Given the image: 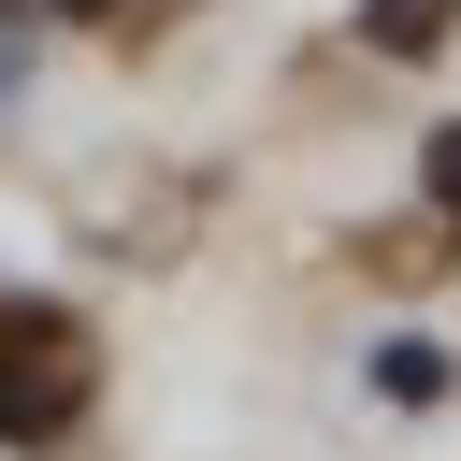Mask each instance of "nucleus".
I'll use <instances>...</instances> for the list:
<instances>
[{
  "label": "nucleus",
  "instance_id": "nucleus-1",
  "mask_svg": "<svg viewBox=\"0 0 461 461\" xmlns=\"http://www.w3.org/2000/svg\"><path fill=\"white\" fill-rule=\"evenodd\" d=\"M86 389H101L86 317H58V303H0V447H58V432L86 418Z\"/></svg>",
  "mask_w": 461,
  "mask_h": 461
},
{
  "label": "nucleus",
  "instance_id": "nucleus-2",
  "mask_svg": "<svg viewBox=\"0 0 461 461\" xmlns=\"http://www.w3.org/2000/svg\"><path fill=\"white\" fill-rule=\"evenodd\" d=\"M447 14H461V0H360V43H375V58H432Z\"/></svg>",
  "mask_w": 461,
  "mask_h": 461
},
{
  "label": "nucleus",
  "instance_id": "nucleus-3",
  "mask_svg": "<svg viewBox=\"0 0 461 461\" xmlns=\"http://www.w3.org/2000/svg\"><path fill=\"white\" fill-rule=\"evenodd\" d=\"M375 389H389V403H432L447 360H432V346H375Z\"/></svg>",
  "mask_w": 461,
  "mask_h": 461
},
{
  "label": "nucleus",
  "instance_id": "nucleus-4",
  "mask_svg": "<svg viewBox=\"0 0 461 461\" xmlns=\"http://www.w3.org/2000/svg\"><path fill=\"white\" fill-rule=\"evenodd\" d=\"M418 173H432V202H447V230H461V130H432V158H418Z\"/></svg>",
  "mask_w": 461,
  "mask_h": 461
},
{
  "label": "nucleus",
  "instance_id": "nucleus-5",
  "mask_svg": "<svg viewBox=\"0 0 461 461\" xmlns=\"http://www.w3.org/2000/svg\"><path fill=\"white\" fill-rule=\"evenodd\" d=\"M58 14H115V0H58Z\"/></svg>",
  "mask_w": 461,
  "mask_h": 461
}]
</instances>
